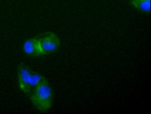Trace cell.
<instances>
[{"instance_id": "6da1fadb", "label": "cell", "mask_w": 151, "mask_h": 114, "mask_svg": "<svg viewBox=\"0 0 151 114\" xmlns=\"http://www.w3.org/2000/svg\"><path fill=\"white\" fill-rule=\"evenodd\" d=\"M29 96L33 106L41 112L47 111L52 106L53 93L47 79L34 89Z\"/></svg>"}, {"instance_id": "7a4b0ae2", "label": "cell", "mask_w": 151, "mask_h": 114, "mask_svg": "<svg viewBox=\"0 0 151 114\" xmlns=\"http://www.w3.org/2000/svg\"><path fill=\"white\" fill-rule=\"evenodd\" d=\"M18 82L20 89L29 96L37 86V73L24 64L19 66L17 71Z\"/></svg>"}, {"instance_id": "3957f363", "label": "cell", "mask_w": 151, "mask_h": 114, "mask_svg": "<svg viewBox=\"0 0 151 114\" xmlns=\"http://www.w3.org/2000/svg\"><path fill=\"white\" fill-rule=\"evenodd\" d=\"M37 38L41 56L55 53L60 46V40L55 32H45Z\"/></svg>"}, {"instance_id": "277c9868", "label": "cell", "mask_w": 151, "mask_h": 114, "mask_svg": "<svg viewBox=\"0 0 151 114\" xmlns=\"http://www.w3.org/2000/svg\"><path fill=\"white\" fill-rule=\"evenodd\" d=\"M24 53L29 56L36 57L41 56L37 38H32L26 40L23 45Z\"/></svg>"}, {"instance_id": "5b68a950", "label": "cell", "mask_w": 151, "mask_h": 114, "mask_svg": "<svg viewBox=\"0 0 151 114\" xmlns=\"http://www.w3.org/2000/svg\"><path fill=\"white\" fill-rule=\"evenodd\" d=\"M132 3L137 9L149 13L151 8V0H132Z\"/></svg>"}]
</instances>
